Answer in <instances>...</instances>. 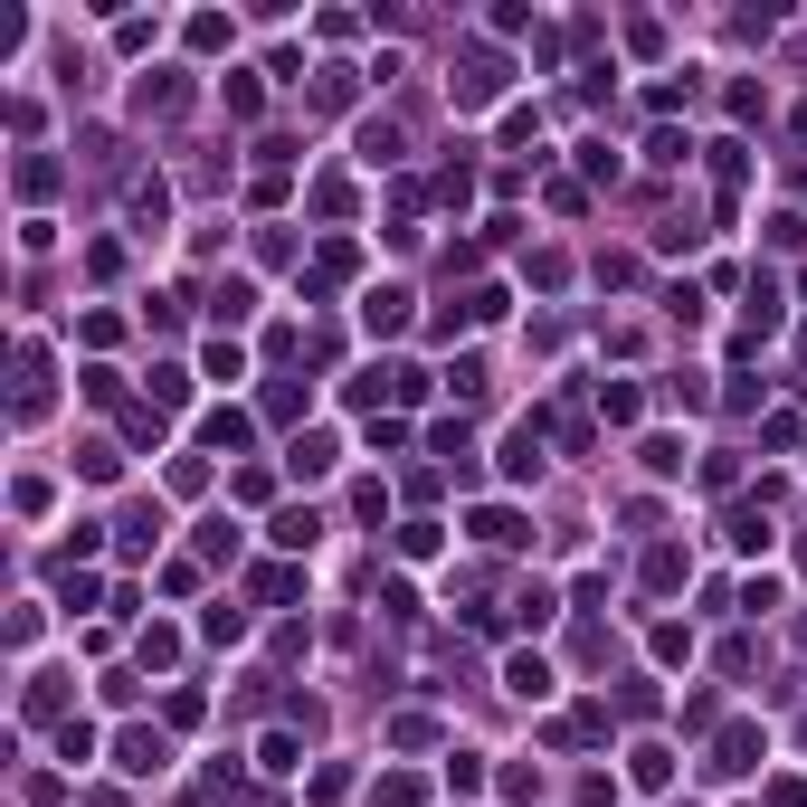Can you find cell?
Segmentation results:
<instances>
[{"label": "cell", "mask_w": 807, "mask_h": 807, "mask_svg": "<svg viewBox=\"0 0 807 807\" xmlns=\"http://www.w3.org/2000/svg\"><path fill=\"white\" fill-rule=\"evenodd\" d=\"M741 769H760V732L751 722H732V732L712 741V779H741Z\"/></svg>", "instance_id": "1"}, {"label": "cell", "mask_w": 807, "mask_h": 807, "mask_svg": "<svg viewBox=\"0 0 807 807\" xmlns=\"http://www.w3.org/2000/svg\"><path fill=\"white\" fill-rule=\"evenodd\" d=\"M485 95H503V57H485V47H475L466 76H456V105H485Z\"/></svg>", "instance_id": "2"}, {"label": "cell", "mask_w": 807, "mask_h": 807, "mask_svg": "<svg viewBox=\"0 0 807 807\" xmlns=\"http://www.w3.org/2000/svg\"><path fill=\"white\" fill-rule=\"evenodd\" d=\"M361 323H371V332H408V295H400V285L361 295Z\"/></svg>", "instance_id": "3"}, {"label": "cell", "mask_w": 807, "mask_h": 807, "mask_svg": "<svg viewBox=\"0 0 807 807\" xmlns=\"http://www.w3.org/2000/svg\"><path fill=\"white\" fill-rule=\"evenodd\" d=\"M115 760H124V769H134V779H142V769H162L171 751H162V732H142V722H134V732L115 741Z\"/></svg>", "instance_id": "4"}, {"label": "cell", "mask_w": 807, "mask_h": 807, "mask_svg": "<svg viewBox=\"0 0 807 807\" xmlns=\"http://www.w3.org/2000/svg\"><path fill=\"white\" fill-rule=\"evenodd\" d=\"M503 684H513L522 703H542V693H551V665L542 656H513V665H503Z\"/></svg>", "instance_id": "5"}, {"label": "cell", "mask_w": 807, "mask_h": 807, "mask_svg": "<svg viewBox=\"0 0 807 807\" xmlns=\"http://www.w3.org/2000/svg\"><path fill=\"white\" fill-rule=\"evenodd\" d=\"M475 542H522V513H503V503H485V513H475Z\"/></svg>", "instance_id": "6"}, {"label": "cell", "mask_w": 807, "mask_h": 807, "mask_svg": "<svg viewBox=\"0 0 807 807\" xmlns=\"http://www.w3.org/2000/svg\"><path fill=\"white\" fill-rule=\"evenodd\" d=\"M285 466L305 475V485H314V475H332V437H295V456H285Z\"/></svg>", "instance_id": "7"}, {"label": "cell", "mask_w": 807, "mask_h": 807, "mask_svg": "<svg viewBox=\"0 0 807 807\" xmlns=\"http://www.w3.org/2000/svg\"><path fill=\"white\" fill-rule=\"evenodd\" d=\"M627 779H637V788H665V779H675V760H665V751H656V741H646V751H637V760H627Z\"/></svg>", "instance_id": "8"}, {"label": "cell", "mask_w": 807, "mask_h": 807, "mask_svg": "<svg viewBox=\"0 0 807 807\" xmlns=\"http://www.w3.org/2000/svg\"><path fill=\"white\" fill-rule=\"evenodd\" d=\"M257 769H276V779H285V769H305V751H295V732H266V751H257Z\"/></svg>", "instance_id": "9"}, {"label": "cell", "mask_w": 807, "mask_h": 807, "mask_svg": "<svg viewBox=\"0 0 807 807\" xmlns=\"http://www.w3.org/2000/svg\"><path fill=\"white\" fill-rule=\"evenodd\" d=\"M210 314H219V323H247V314H257V295H247V285L229 276V285H219V305H210Z\"/></svg>", "instance_id": "10"}, {"label": "cell", "mask_w": 807, "mask_h": 807, "mask_svg": "<svg viewBox=\"0 0 807 807\" xmlns=\"http://www.w3.org/2000/svg\"><path fill=\"white\" fill-rule=\"evenodd\" d=\"M200 437H210V447H247V418H237V408H210V427H200Z\"/></svg>", "instance_id": "11"}, {"label": "cell", "mask_w": 807, "mask_h": 807, "mask_svg": "<svg viewBox=\"0 0 807 807\" xmlns=\"http://www.w3.org/2000/svg\"><path fill=\"white\" fill-rule=\"evenodd\" d=\"M314 532H323L314 513H276V542H285V551H314Z\"/></svg>", "instance_id": "12"}, {"label": "cell", "mask_w": 807, "mask_h": 807, "mask_svg": "<svg viewBox=\"0 0 807 807\" xmlns=\"http://www.w3.org/2000/svg\"><path fill=\"white\" fill-rule=\"evenodd\" d=\"M447 788H456V798H475V788H485V760L456 751V760H447Z\"/></svg>", "instance_id": "13"}, {"label": "cell", "mask_w": 807, "mask_h": 807, "mask_svg": "<svg viewBox=\"0 0 807 807\" xmlns=\"http://www.w3.org/2000/svg\"><path fill=\"white\" fill-rule=\"evenodd\" d=\"M598 408H608V418L627 427V418H637V390H627V380H598Z\"/></svg>", "instance_id": "14"}, {"label": "cell", "mask_w": 807, "mask_h": 807, "mask_svg": "<svg viewBox=\"0 0 807 807\" xmlns=\"http://www.w3.org/2000/svg\"><path fill=\"white\" fill-rule=\"evenodd\" d=\"M646 475H684V447L675 437H646Z\"/></svg>", "instance_id": "15"}, {"label": "cell", "mask_w": 807, "mask_h": 807, "mask_svg": "<svg viewBox=\"0 0 807 807\" xmlns=\"http://www.w3.org/2000/svg\"><path fill=\"white\" fill-rule=\"evenodd\" d=\"M390 741H400V751H418V741H437V722H427V712H400V722H390Z\"/></svg>", "instance_id": "16"}, {"label": "cell", "mask_w": 807, "mask_h": 807, "mask_svg": "<svg viewBox=\"0 0 807 807\" xmlns=\"http://www.w3.org/2000/svg\"><path fill=\"white\" fill-rule=\"evenodd\" d=\"M20 190H29V200H47V190H57V162H39V152H29V162H20Z\"/></svg>", "instance_id": "17"}, {"label": "cell", "mask_w": 807, "mask_h": 807, "mask_svg": "<svg viewBox=\"0 0 807 807\" xmlns=\"http://www.w3.org/2000/svg\"><path fill=\"white\" fill-rule=\"evenodd\" d=\"M418 798H427L418 779H380V798H371V807H418Z\"/></svg>", "instance_id": "18"}, {"label": "cell", "mask_w": 807, "mask_h": 807, "mask_svg": "<svg viewBox=\"0 0 807 807\" xmlns=\"http://www.w3.org/2000/svg\"><path fill=\"white\" fill-rule=\"evenodd\" d=\"M798 637H807V627H798Z\"/></svg>", "instance_id": "19"}]
</instances>
